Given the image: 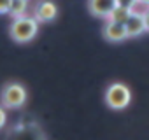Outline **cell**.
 <instances>
[{"label":"cell","mask_w":149,"mask_h":140,"mask_svg":"<svg viewBox=\"0 0 149 140\" xmlns=\"http://www.w3.org/2000/svg\"><path fill=\"white\" fill-rule=\"evenodd\" d=\"M140 4H146V6H149V0H139Z\"/></svg>","instance_id":"cell-15"},{"label":"cell","mask_w":149,"mask_h":140,"mask_svg":"<svg viewBox=\"0 0 149 140\" xmlns=\"http://www.w3.org/2000/svg\"><path fill=\"white\" fill-rule=\"evenodd\" d=\"M116 2H118V6H121V7L133 9V7H135V4L139 2V0H116Z\"/></svg>","instance_id":"cell-11"},{"label":"cell","mask_w":149,"mask_h":140,"mask_svg":"<svg viewBox=\"0 0 149 140\" xmlns=\"http://www.w3.org/2000/svg\"><path fill=\"white\" fill-rule=\"evenodd\" d=\"M7 140H46V135L37 123H19L11 128Z\"/></svg>","instance_id":"cell-4"},{"label":"cell","mask_w":149,"mask_h":140,"mask_svg":"<svg viewBox=\"0 0 149 140\" xmlns=\"http://www.w3.org/2000/svg\"><path fill=\"white\" fill-rule=\"evenodd\" d=\"M11 6V0H0V14H7Z\"/></svg>","instance_id":"cell-12"},{"label":"cell","mask_w":149,"mask_h":140,"mask_svg":"<svg viewBox=\"0 0 149 140\" xmlns=\"http://www.w3.org/2000/svg\"><path fill=\"white\" fill-rule=\"evenodd\" d=\"M125 26H126L128 37H137V35H140L142 32H146V21H144V14L132 12V14H130V18L125 21Z\"/></svg>","instance_id":"cell-8"},{"label":"cell","mask_w":149,"mask_h":140,"mask_svg":"<svg viewBox=\"0 0 149 140\" xmlns=\"http://www.w3.org/2000/svg\"><path fill=\"white\" fill-rule=\"evenodd\" d=\"M0 102L6 109H19L26 102V89L19 82H9L2 88Z\"/></svg>","instance_id":"cell-2"},{"label":"cell","mask_w":149,"mask_h":140,"mask_svg":"<svg viewBox=\"0 0 149 140\" xmlns=\"http://www.w3.org/2000/svg\"><path fill=\"white\" fill-rule=\"evenodd\" d=\"M58 16V7L51 0H40L35 7V19L39 23H49Z\"/></svg>","instance_id":"cell-5"},{"label":"cell","mask_w":149,"mask_h":140,"mask_svg":"<svg viewBox=\"0 0 149 140\" xmlns=\"http://www.w3.org/2000/svg\"><path fill=\"white\" fill-rule=\"evenodd\" d=\"M132 12H133V9H128V7H121V6H118V7L111 12L109 19H111V21H118V23H125V21L130 18Z\"/></svg>","instance_id":"cell-10"},{"label":"cell","mask_w":149,"mask_h":140,"mask_svg":"<svg viewBox=\"0 0 149 140\" xmlns=\"http://www.w3.org/2000/svg\"><path fill=\"white\" fill-rule=\"evenodd\" d=\"M39 30V21L35 19V16H19L14 18L11 28H9V35L13 40L16 42H30Z\"/></svg>","instance_id":"cell-1"},{"label":"cell","mask_w":149,"mask_h":140,"mask_svg":"<svg viewBox=\"0 0 149 140\" xmlns=\"http://www.w3.org/2000/svg\"><path fill=\"white\" fill-rule=\"evenodd\" d=\"M26 9H28V0H11L7 14L13 18H19L26 14Z\"/></svg>","instance_id":"cell-9"},{"label":"cell","mask_w":149,"mask_h":140,"mask_svg":"<svg viewBox=\"0 0 149 140\" xmlns=\"http://www.w3.org/2000/svg\"><path fill=\"white\" fill-rule=\"evenodd\" d=\"M116 7H118L116 0H88L90 12L98 18H109Z\"/></svg>","instance_id":"cell-6"},{"label":"cell","mask_w":149,"mask_h":140,"mask_svg":"<svg viewBox=\"0 0 149 140\" xmlns=\"http://www.w3.org/2000/svg\"><path fill=\"white\" fill-rule=\"evenodd\" d=\"M144 21H146V30L149 32V11L144 12Z\"/></svg>","instance_id":"cell-14"},{"label":"cell","mask_w":149,"mask_h":140,"mask_svg":"<svg viewBox=\"0 0 149 140\" xmlns=\"http://www.w3.org/2000/svg\"><path fill=\"white\" fill-rule=\"evenodd\" d=\"M104 37L111 42H121L128 37V32H126V26L125 23H118V21H111L104 26Z\"/></svg>","instance_id":"cell-7"},{"label":"cell","mask_w":149,"mask_h":140,"mask_svg":"<svg viewBox=\"0 0 149 140\" xmlns=\"http://www.w3.org/2000/svg\"><path fill=\"white\" fill-rule=\"evenodd\" d=\"M130 100H132V93H130V89H128L125 84H121V82L111 84V86L107 88V91H105V103H107L111 109H114V110L125 109V107L130 103Z\"/></svg>","instance_id":"cell-3"},{"label":"cell","mask_w":149,"mask_h":140,"mask_svg":"<svg viewBox=\"0 0 149 140\" xmlns=\"http://www.w3.org/2000/svg\"><path fill=\"white\" fill-rule=\"evenodd\" d=\"M6 121H7V114H6V107L2 105L0 107V128L6 126Z\"/></svg>","instance_id":"cell-13"}]
</instances>
